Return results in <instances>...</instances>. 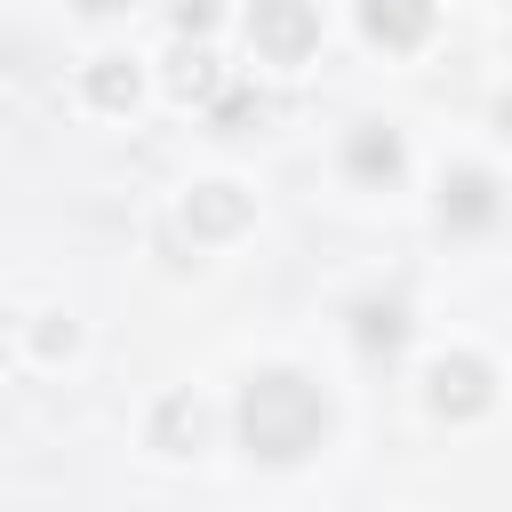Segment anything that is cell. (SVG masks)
I'll return each mask as SVG.
<instances>
[{
  "label": "cell",
  "instance_id": "cell-16",
  "mask_svg": "<svg viewBox=\"0 0 512 512\" xmlns=\"http://www.w3.org/2000/svg\"><path fill=\"white\" fill-rule=\"evenodd\" d=\"M496 120H504V136H512V96H504V104H496Z\"/></svg>",
  "mask_w": 512,
  "mask_h": 512
},
{
  "label": "cell",
  "instance_id": "cell-11",
  "mask_svg": "<svg viewBox=\"0 0 512 512\" xmlns=\"http://www.w3.org/2000/svg\"><path fill=\"white\" fill-rule=\"evenodd\" d=\"M256 120H264V96H224V104H216V128H224V136H248Z\"/></svg>",
  "mask_w": 512,
  "mask_h": 512
},
{
  "label": "cell",
  "instance_id": "cell-3",
  "mask_svg": "<svg viewBox=\"0 0 512 512\" xmlns=\"http://www.w3.org/2000/svg\"><path fill=\"white\" fill-rule=\"evenodd\" d=\"M440 224L448 232H488L496 224V176L488 168H456L440 184Z\"/></svg>",
  "mask_w": 512,
  "mask_h": 512
},
{
  "label": "cell",
  "instance_id": "cell-7",
  "mask_svg": "<svg viewBox=\"0 0 512 512\" xmlns=\"http://www.w3.org/2000/svg\"><path fill=\"white\" fill-rule=\"evenodd\" d=\"M344 168H352V176H368V184H392V176H400V136H392V128H376V120H368V128H352Z\"/></svg>",
  "mask_w": 512,
  "mask_h": 512
},
{
  "label": "cell",
  "instance_id": "cell-15",
  "mask_svg": "<svg viewBox=\"0 0 512 512\" xmlns=\"http://www.w3.org/2000/svg\"><path fill=\"white\" fill-rule=\"evenodd\" d=\"M80 8H88V16H112V8H128V0H80Z\"/></svg>",
  "mask_w": 512,
  "mask_h": 512
},
{
  "label": "cell",
  "instance_id": "cell-14",
  "mask_svg": "<svg viewBox=\"0 0 512 512\" xmlns=\"http://www.w3.org/2000/svg\"><path fill=\"white\" fill-rule=\"evenodd\" d=\"M40 352H72V320H48L40 328Z\"/></svg>",
  "mask_w": 512,
  "mask_h": 512
},
{
  "label": "cell",
  "instance_id": "cell-8",
  "mask_svg": "<svg viewBox=\"0 0 512 512\" xmlns=\"http://www.w3.org/2000/svg\"><path fill=\"white\" fill-rule=\"evenodd\" d=\"M352 336H360V352H384V360H392V352L408 344V312H400V304H360V312H352Z\"/></svg>",
  "mask_w": 512,
  "mask_h": 512
},
{
  "label": "cell",
  "instance_id": "cell-1",
  "mask_svg": "<svg viewBox=\"0 0 512 512\" xmlns=\"http://www.w3.org/2000/svg\"><path fill=\"white\" fill-rule=\"evenodd\" d=\"M320 440H328V400H320L312 376H296V368L248 376V392H240V448H248V456L296 464V456H312Z\"/></svg>",
  "mask_w": 512,
  "mask_h": 512
},
{
  "label": "cell",
  "instance_id": "cell-4",
  "mask_svg": "<svg viewBox=\"0 0 512 512\" xmlns=\"http://www.w3.org/2000/svg\"><path fill=\"white\" fill-rule=\"evenodd\" d=\"M488 392H496V376H488V360H472V352H456V360L432 368V408H440V416H480Z\"/></svg>",
  "mask_w": 512,
  "mask_h": 512
},
{
  "label": "cell",
  "instance_id": "cell-12",
  "mask_svg": "<svg viewBox=\"0 0 512 512\" xmlns=\"http://www.w3.org/2000/svg\"><path fill=\"white\" fill-rule=\"evenodd\" d=\"M208 88H216L208 56H184V64H176V96H208Z\"/></svg>",
  "mask_w": 512,
  "mask_h": 512
},
{
  "label": "cell",
  "instance_id": "cell-2",
  "mask_svg": "<svg viewBox=\"0 0 512 512\" xmlns=\"http://www.w3.org/2000/svg\"><path fill=\"white\" fill-rule=\"evenodd\" d=\"M248 40L272 64H304L320 48V16H312V0H256L248 8Z\"/></svg>",
  "mask_w": 512,
  "mask_h": 512
},
{
  "label": "cell",
  "instance_id": "cell-13",
  "mask_svg": "<svg viewBox=\"0 0 512 512\" xmlns=\"http://www.w3.org/2000/svg\"><path fill=\"white\" fill-rule=\"evenodd\" d=\"M208 24H216V0H176V32L184 40H200Z\"/></svg>",
  "mask_w": 512,
  "mask_h": 512
},
{
  "label": "cell",
  "instance_id": "cell-10",
  "mask_svg": "<svg viewBox=\"0 0 512 512\" xmlns=\"http://www.w3.org/2000/svg\"><path fill=\"white\" fill-rule=\"evenodd\" d=\"M152 440H160V448H192V440H200V408H192V400H160Z\"/></svg>",
  "mask_w": 512,
  "mask_h": 512
},
{
  "label": "cell",
  "instance_id": "cell-6",
  "mask_svg": "<svg viewBox=\"0 0 512 512\" xmlns=\"http://www.w3.org/2000/svg\"><path fill=\"white\" fill-rule=\"evenodd\" d=\"M184 224H192L200 240H224V232L248 224V192H240V184H200V192L184 200Z\"/></svg>",
  "mask_w": 512,
  "mask_h": 512
},
{
  "label": "cell",
  "instance_id": "cell-9",
  "mask_svg": "<svg viewBox=\"0 0 512 512\" xmlns=\"http://www.w3.org/2000/svg\"><path fill=\"white\" fill-rule=\"evenodd\" d=\"M88 96H96L104 112L136 104V64H128V56H96V64H88Z\"/></svg>",
  "mask_w": 512,
  "mask_h": 512
},
{
  "label": "cell",
  "instance_id": "cell-5",
  "mask_svg": "<svg viewBox=\"0 0 512 512\" xmlns=\"http://www.w3.org/2000/svg\"><path fill=\"white\" fill-rule=\"evenodd\" d=\"M360 32L384 48H416L432 32V0H360Z\"/></svg>",
  "mask_w": 512,
  "mask_h": 512
}]
</instances>
